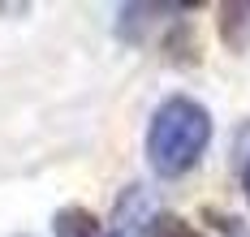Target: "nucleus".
Wrapping results in <instances>:
<instances>
[{
  "label": "nucleus",
  "mask_w": 250,
  "mask_h": 237,
  "mask_svg": "<svg viewBox=\"0 0 250 237\" xmlns=\"http://www.w3.org/2000/svg\"><path fill=\"white\" fill-rule=\"evenodd\" d=\"M52 233L56 237H104V224L86 207H61L52 216Z\"/></svg>",
  "instance_id": "3"
},
{
  "label": "nucleus",
  "mask_w": 250,
  "mask_h": 237,
  "mask_svg": "<svg viewBox=\"0 0 250 237\" xmlns=\"http://www.w3.org/2000/svg\"><path fill=\"white\" fill-rule=\"evenodd\" d=\"M211 142V112L190 95H168L151 112L147 125V159L160 177L190 173Z\"/></svg>",
  "instance_id": "1"
},
{
  "label": "nucleus",
  "mask_w": 250,
  "mask_h": 237,
  "mask_svg": "<svg viewBox=\"0 0 250 237\" xmlns=\"http://www.w3.org/2000/svg\"><path fill=\"white\" fill-rule=\"evenodd\" d=\"M18 237H22V233H18Z\"/></svg>",
  "instance_id": "7"
},
{
  "label": "nucleus",
  "mask_w": 250,
  "mask_h": 237,
  "mask_svg": "<svg viewBox=\"0 0 250 237\" xmlns=\"http://www.w3.org/2000/svg\"><path fill=\"white\" fill-rule=\"evenodd\" d=\"M242 190H246V203H250V159H246V168H242Z\"/></svg>",
  "instance_id": "6"
},
{
  "label": "nucleus",
  "mask_w": 250,
  "mask_h": 237,
  "mask_svg": "<svg viewBox=\"0 0 250 237\" xmlns=\"http://www.w3.org/2000/svg\"><path fill=\"white\" fill-rule=\"evenodd\" d=\"M151 233H155V216L147 207V194H143V185H129L117 203L112 224L104 229V237H151Z\"/></svg>",
  "instance_id": "2"
},
{
  "label": "nucleus",
  "mask_w": 250,
  "mask_h": 237,
  "mask_svg": "<svg viewBox=\"0 0 250 237\" xmlns=\"http://www.w3.org/2000/svg\"><path fill=\"white\" fill-rule=\"evenodd\" d=\"M151 237H207V233H199V229H194L190 220H181V216H160Z\"/></svg>",
  "instance_id": "5"
},
{
  "label": "nucleus",
  "mask_w": 250,
  "mask_h": 237,
  "mask_svg": "<svg viewBox=\"0 0 250 237\" xmlns=\"http://www.w3.org/2000/svg\"><path fill=\"white\" fill-rule=\"evenodd\" d=\"M246 30H250V4H225L220 9V35L229 48H246Z\"/></svg>",
  "instance_id": "4"
}]
</instances>
